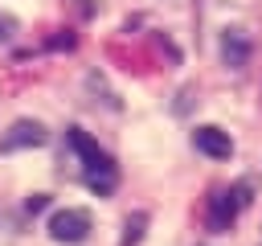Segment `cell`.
<instances>
[{"instance_id":"6da1fadb","label":"cell","mask_w":262,"mask_h":246,"mask_svg":"<svg viewBox=\"0 0 262 246\" xmlns=\"http://www.w3.org/2000/svg\"><path fill=\"white\" fill-rule=\"evenodd\" d=\"M250 193H254V184H250V180L221 189V193L209 201V225H213V230H225V225H229V221L250 205Z\"/></svg>"},{"instance_id":"7a4b0ae2","label":"cell","mask_w":262,"mask_h":246,"mask_svg":"<svg viewBox=\"0 0 262 246\" xmlns=\"http://www.w3.org/2000/svg\"><path fill=\"white\" fill-rule=\"evenodd\" d=\"M82 176H86V184H90L98 197L115 193V184H119V168H115V160H111L102 148H94V152L82 156Z\"/></svg>"},{"instance_id":"3957f363","label":"cell","mask_w":262,"mask_h":246,"mask_svg":"<svg viewBox=\"0 0 262 246\" xmlns=\"http://www.w3.org/2000/svg\"><path fill=\"white\" fill-rule=\"evenodd\" d=\"M49 234L57 242H82L90 234V213L86 209H57L49 217Z\"/></svg>"},{"instance_id":"277c9868","label":"cell","mask_w":262,"mask_h":246,"mask_svg":"<svg viewBox=\"0 0 262 246\" xmlns=\"http://www.w3.org/2000/svg\"><path fill=\"white\" fill-rule=\"evenodd\" d=\"M49 139V131L37 123V119H16L12 127H8V135L0 139V156L4 152H16V148H41Z\"/></svg>"},{"instance_id":"5b68a950","label":"cell","mask_w":262,"mask_h":246,"mask_svg":"<svg viewBox=\"0 0 262 246\" xmlns=\"http://www.w3.org/2000/svg\"><path fill=\"white\" fill-rule=\"evenodd\" d=\"M192 144H196L205 156H213V160H229V152H233V139H229L221 127H196V131H192Z\"/></svg>"},{"instance_id":"8992f818","label":"cell","mask_w":262,"mask_h":246,"mask_svg":"<svg viewBox=\"0 0 262 246\" xmlns=\"http://www.w3.org/2000/svg\"><path fill=\"white\" fill-rule=\"evenodd\" d=\"M250 37L242 33V29H225L221 33V57H225V66H246V57H250Z\"/></svg>"},{"instance_id":"52a82bcc","label":"cell","mask_w":262,"mask_h":246,"mask_svg":"<svg viewBox=\"0 0 262 246\" xmlns=\"http://www.w3.org/2000/svg\"><path fill=\"white\" fill-rule=\"evenodd\" d=\"M143 225H147V217H143V213H135V217L127 221V242H123V246H131V242L143 234Z\"/></svg>"},{"instance_id":"ba28073f","label":"cell","mask_w":262,"mask_h":246,"mask_svg":"<svg viewBox=\"0 0 262 246\" xmlns=\"http://www.w3.org/2000/svg\"><path fill=\"white\" fill-rule=\"evenodd\" d=\"M12 29H16V20H12V16H0V41L12 37Z\"/></svg>"}]
</instances>
